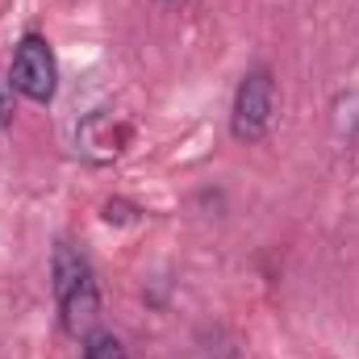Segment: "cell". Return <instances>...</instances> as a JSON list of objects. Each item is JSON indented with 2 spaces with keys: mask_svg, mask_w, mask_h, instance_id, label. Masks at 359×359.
<instances>
[{
  "mask_svg": "<svg viewBox=\"0 0 359 359\" xmlns=\"http://www.w3.org/2000/svg\"><path fill=\"white\" fill-rule=\"evenodd\" d=\"M55 297H59L63 330L72 339H88L96 313H100V288H96V276H92L84 251H76L72 243L55 247Z\"/></svg>",
  "mask_w": 359,
  "mask_h": 359,
  "instance_id": "6da1fadb",
  "label": "cell"
},
{
  "mask_svg": "<svg viewBox=\"0 0 359 359\" xmlns=\"http://www.w3.org/2000/svg\"><path fill=\"white\" fill-rule=\"evenodd\" d=\"M271 109H276V80L268 67H255L243 76V84L234 92V109H230V134L238 142H259L271 126Z\"/></svg>",
  "mask_w": 359,
  "mask_h": 359,
  "instance_id": "7a4b0ae2",
  "label": "cell"
},
{
  "mask_svg": "<svg viewBox=\"0 0 359 359\" xmlns=\"http://www.w3.org/2000/svg\"><path fill=\"white\" fill-rule=\"evenodd\" d=\"M13 88L38 104H50L55 88H59V67H55V50L46 46L42 34H25L17 42V55H13V72H8Z\"/></svg>",
  "mask_w": 359,
  "mask_h": 359,
  "instance_id": "3957f363",
  "label": "cell"
},
{
  "mask_svg": "<svg viewBox=\"0 0 359 359\" xmlns=\"http://www.w3.org/2000/svg\"><path fill=\"white\" fill-rule=\"evenodd\" d=\"M126 130L113 121V113H92L88 121L80 126V151L88 155L92 163H113L126 147Z\"/></svg>",
  "mask_w": 359,
  "mask_h": 359,
  "instance_id": "277c9868",
  "label": "cell"
},
{
  "mask_svg": "<svg viewBox=\"0 0 359 359\" xmlns=\"http://www.w3.org/2000/svg\"><path fill=\"white\" fill-rule=\"evenodd\" d=\"M84 359H130L126 355V343L109 330H92L88 343H84Z\"/></svg>",
  "mask_w": 359,
  "mask_h": 359,
  "instance_id": "5b68a950",
  "label": "cell"
},
{
  "mask_svg": "<svg viewBox=\"0 0 359 359\" xmlns=\"http://www.w3.org/2000/svg\"><path fill=\"white\" fill-rule=\"evenodd\" d=\"M13 126V88H8V80L0 76V134Z\"/></svg>",
  "mask_w": 359,
  "mask_h": 359,
  "instance_id": "8992f818",
  "label": "cell"
},
{
  "mask_svg": "<svg viewBox=\"0 0 359 359\" xmlns=\"http://www.w3.org/2000/svg\"><path fill=\"white\" fill-rule=\"evenodd\" d=\"M163 4H184V0H163Z\"/></svg>",
  "mask_w": 359,
  "mask_h": 359,
  "instance_id": "52a82bcc",
  "label": "cell"
}]
</instances>
